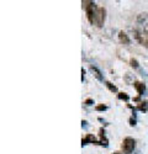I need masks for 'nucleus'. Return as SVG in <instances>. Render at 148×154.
<instances>
[{
  "instance_id": "obj_1",
  "label": "nucleus",
  "mask_w": 148,
  "mask_h": 154,
  "mask_svg": "<svg viewBox=\"0 0 148 154\" xmlns=\"http://www.w3.org/2000/svg\"><path fill=\"white\" fill-rule=\"evenodd\" d=\"M82 5L83 8L85 9V12H86V19H88V21L94 25V21H95V15H96V10H97V6L94 2H82Z\"/></svg>"
},
{
  "instance_id": "obj_2",
  "label": "nucleus",
  "mask_w": 148,
  "mask_h": 154,
  "mask_svg": "<svg viewBox=\"0 0 148 154\" xmlns=\"http://www.w3.org/2000/svg\"><path fill=\"white\" fill-rule=\"evenodd\" d=\"M134 147H136V142H134V139H133V138H131V137L123 138L122 144H121L122 153H125V154H131V153L133 152Z\"/></svg>"
},
{
  "instance_id": "obj_3",
  "label": "nucleus",
  "mask_w": 148,
  "mask_h": 154,
  "mask_svg": "<svg viewBox=\"0 0 148 154\" xmlns=\"http://www.w3.org/2000/svg\"><path fill=\"white\" fill-rule=\"evenodd\" d=\"M105 19H106V9L104 6H97L94 25H96L97 27H101L105 22Z\"/></svg>"
},
{
  "instance_id": "obj_4",
  "label": "nucleus",
  "mask_w": 148,
  "mask_h": 154,
  "mask_svg": "<svg viewBox=\"0 0 148 154\" xmlns=\"http://www.w3.org/2000/svg\"><path fill=\"white\" fill-rule=\"evenodd\" d=\"M89 143H93V144H96V146H100V142L99 140H96V138H95V136L94 134H86L85 137H83V139H82V147H84V146H86V144H89Z\"/></svg>"
},
{
  "instance_id": "obj_5",
  "label": "nucleus",
  "mask_w": 148,
  "mask_h": 154,
  "mask_svg": "<svg viewBox=\"0 0 148 154\" xmlns=\"http://www.w3.org/2000/svg\"><path fill=\"white\" fill-rule=\"evenodd\" d=\"M133 88L136 89V91H137L138 96L143 95V93H144V90H146V85H144L142 82H134V83H133Z\"/></svg>"
},
{
  "instance_id": "obj_6",
  "label": "nucleus",
  "mask_w": 148,
  "mask_h": 154,
  "mask_svg": "<svg viewBox=\"0 0 148 154\" xmlns=\"http://www.w3.org/2000/svg\"><path fill=\"white\" fill-rule=\"evenodd\" d=\"M99 137H100V146H104V147H107L109 146V140L105 136V130L104 128H100V131H99Z\"/></svg>"
},
{
  "instance_id": "obj_7",
  "label": "nucleus",
  "mask_w": 148,
  "mask_h": 154,
  "mask_svg": "<svg viewBox=\"0 0 148 154\" xmlns=\"http://www.w3.org/2000/svg\"><path fill=\"white\" fill-rule=\"evenodd\" d=\"M119 41L123 45H130L131 43V40H130V37L127 36L126 32H123V31H120L119 32Z\"/></svg>"
},
{
  "instance_id": "obj_8",
  "label": "nucleus",
  "mask_w": 148,
  "mask_h": 154,
  "mask_svg": "<svg viewBox=\"0 0 148 154\" xmlns=\"http://www.w3.org/2000/svg\"><path fill=\"white\" fill-rule=\"evenodd\" d=\"M134 110H137V111H141V112H147L148 111V101L143 100V101H140L137 106L134 107Z\"/></svg>"
},
{
  "instance_id": "obj_9",
  "label": "nucleus",
  "mask_w": 148,
  "mask_h": 154,
  "mask_svg": "<svg viewBox=\"0 0 148 154\" xmlns=\"http://www.w3.org/2000/svg\"><path fill=\"white\" fill-rule=\"evenodd\" d=\"M90 70L94 73V75H95V78L97 79V80H100V82H103V74H101V72L96 67H94V66H90Z\"/></svg>"
},
{
  "instance_id": "obj_10",
  "label": "nucleus",
  "mask_w": 148,
  "mask_h": 154,
  "mask_svg": "<svg viewBox=\"0 0 148 154\" xmlns=\"http://www.w3.org/2000/svg\"><path fill=\"white\" fill-rule=\"evenodd\" d=\"M105 85H106V88L109 89V90L111 91V93H119V90H117V88L113 84V83H110V82H105Z\"/></svg>"
},
{
  "instance_id": "obj_11",
  "label": "nucleus",
  "mask_w": 148,
  "mask_h": 154,
  "mask_svg": "<svg viewBox=\"0 0 148 154\" xmlns=\"http://www.w3.org/2000/svg\"><path fill=\"white\" fill-rule=\"evenodd\" d=\"M117 99L119 100H123V101H128L130 100V96L126 93H117Z\"/></svg>"
},
{
  "instance_id": "obj_12",
  "label": "nucleus",
  "mask_w": 148,
  "mask_h": 154,
  "mask_svg": "<svg viewBox=\"0 0 148 154\" xmlns=\"http://www.w3.org/2000/svg\"><path fill=\"white\" fill-rule=\"evenodd\" d=\"M130 64H131V67H133V68H138V67H140L137 59H134V58H131V59H130Z\"/></svg>"
},
{
  "instance_id": "obj_13",
  "label": "nucleus",
  "mask_w": 148,
  "mask_h": 154,
  "mask_svg": "<svg viewBox=\"0 0 148 154\" xmlns=\"http://www.w3.org/2000/svg\"><path fill=\"white\" fill-rule=\"evenodd\" d=\"M95 110L96 111H106L107 110V106L104 105V104H100V105H96L95 106Z\"/></svg>"
},
{
  "instance_id": "obj_14",
  "label": "nucleus",
  "mask_w": 148,
  "mask_h": 154,
  "mask_svg": "<svg viewBox=\"0 0 148 154\" xmlns=\"http://www.w3.org/2000/svg\"><path fill=\"white\" fill-rule=\"evenodd\" d=\"M84 104H85L86 106H90V105L94 104V100H93V99H86V100L84 101Z\"/></svg>"
},
{
  "instance_id": "obj_15",
  "label": "nucleus",
  "mask_w": 148,
  "mask_h": 154,
  "mask_svg": "<svg viewBox=\"0 0 148 154\" xmlns=\"http://www.w3.org/2000/svg\"><path fill=\"white\" fill-rule=\"evenodd\" d=\"M130 125H131V126H136V119H132V117H131V119H130Z\"/></svg>"
},
{
  "instance_id": "obj_16",
  "label": "nucleus",
  "mask_w": 148,
  "mask_h": 154,
  "mask_svg": "<svg viewBox=\"0 0 148 154\" xmlns=\"http://www.w3.org/2000/svg\"><path fill=\"white\" fill-rule=\"evenodd\" d=\"M84 74H85V70H84V68H82V82L84 80Z\"/></svg>"
},
{
  "instance_id": "obj_17",
  "label": "nucleus",
  "mask_w": 148,
  "mask_h": 154,
  "mask_svg": "<svg viewBox=\"0 0 148 154\" xmlns=\"http://www.w3.org/2000/svg\"><path fill=\"white\" fill-rule=\"evenodd\" d=\"M113 154H122V152H115V153H113Z\"/></svg>"
}]
</instances>
